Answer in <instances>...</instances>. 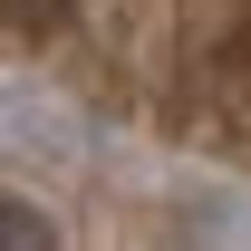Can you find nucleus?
Returning a JSON list of instances; mask_svg holds the SVG:
<instances>
[{
    "label": "nucleus",
    "instance_id": "nucleus-1",
    "mask_svg": "<svg viewBox=\"0 0 251 251\" xmlns=\"http://www.w3.org/2000/svg\"><path fill=\"white\" fill-rule=\"evenodd\" d=\"M0 251H49V222H39L20 193H0Z\"/></svg>",
    "mask_w": 251,
    "mask_h": 251
},
{
    "label": "nucleus",
    "instance_id": "nucleus-2",
    "mask_svg": "<svg viewBox=\"0 0 251 251\" xmlns=\"http://www.w3.org/2000/svg\"><path fill=\"white\" fill-rule=\"evenodd\" d=\"M68 10H77V0H10V20H20V29H49V20H68Z\"/></svg>",
    "mask_w": 251,
    "mask_h": 251
}]
</instances>
